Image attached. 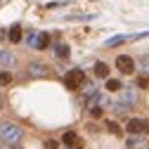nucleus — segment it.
Instances as JSON below:
<instances>
[{"label": "nucleus", "mask_w": 149, "mask_h": 149, "mask_svg": "<svg viewBox=\"0 0 149 149\" xmlns=\"http://www.w3.org/2000/svg\"><path fill=\"white\" fill-rule=\"evenodd\" d=\"M137 88H140V90H147V88H149V76H140V78H137Z\"/></svg>", "instance_id": "dca6fc26"}, {"label": "nucleus", "mask_w": 149, "mask_h": 149, "mask_svg": "<svg viewBox=\"0 0 149 149\" xmlns=\"http://www.w3.org/2000/svg\"><path fill=\"white\" fill-rule=\"evenodd\" d=\"M54 54H57L59 59H66L69 57V45L66 43H57V45H54Z\"/></svg>", "instance_id": "9b49d317"}, {"label": "nucleus", "mask_w": 149, "mask_h": 149, "mask_svg": "<svg viewBox=\"0 0 149 149\" xmlns=\"http://www.w3.org/2000/svg\"><path fill=\"white\" fill-rule=\"evenodd\" d=\"M0 149H24V147H22V144H7V142H3Z\"/></svg>", "instance_id": "aec40b11"}, {"label": "nucleus", "mask_w": 149, "mask_h": 149, "mask_svg": "<svg viewBox=\"0 0 149 149\" xmlns=\"http://www.w3.org/2000/svg\"><path fill=\"white\" fill-rule=\"evenodd\" d=\"M0 140L7 142V144H19V140H22V128L14 125V123H3V125H0Z\"/></svg>", "instance_id": "f257e3e1"}, {"label": "nucleus", "mask_w": 149, "mask_h": 149, "mask_svg": "<svg viewBox=\"0 0 149 149\" xmlns=\"http://www.w3.org/2000/svg\"><path fill=\"white\" fill-rule=\"evenodd\" d=\"M26 43H29L31 47H36V50H45L47 43H50V36H47V33H38V31H31V33L26 36Z\"/></svg>", "instance_id": "7ed1b4c3"}, {"label": "nucleus", "mask_w": 149, "mask_h": 149, "mask_svg": "<svg viewBox=\"0 0 149 149\" xmlns=\"http://www.w3.org/2000/svg\"><path fill=\"white\" fill-rule=\"evenodd\" d=\"M142 135H149V121L147 118L142 121Z\"/></svg>", "instance_id": "4be33fe9"}, {"label": "nucleus", "mask_w": 149, "mask_h": 149, "mask_svg": "<svg viewBox=\"0 0 149 149\" xmlns=\"http://www.w3.org/2000/svg\"><path fill=\"white\" fill-rule=\"evenodd\" d=\"M47 73V66L40 64V62H31L26 64V78H43Z\"/></svg>", "instance_id": "39448f33"}, {"label": "nucleus", "mask_w": 149, "mask_h": 149, "mask_svg": "<svg viewBox=\"0 0 149 149\" xmlns=\"http://www.w3.org/2000/svg\"><path fill=\"white\" fill-rule=\"evenodd\" d=\"M137 97H140L137 88H133V85H125V88H121V102H123L125 107H133V104H137Z\"/></svg>", "instance_id": "20e7f679"}, {"label": "nucleus", "mask_w": 149, "mask_h": 149, "mask_svg": "<svg viewBox=\"0 0 149 149\" xmlns=\"http://www.w3.org/2000/svg\"><path fill=\"white\" fill-rule=\"evenodd\" d=\"M10 83H12V73H10V71H0V85L5 88V85H10Z\"/></svg>", "instance_id": "2eb2a0df"}, {"label": "nucleus", "mask_w": 149, "mask_h": 149, "mask_svg": "<svg viewBox=\"0 0 149 149\" xmlns=\"http://www.w3.org/2000/svg\"><path fill=\"white\" fill-rule=\"evenodd\" d=\"M128 133H133V135L142 133V121H140V118H130V121H128Z\"/></svg>", "instance_id": "9d476101"}, {"label": "nucleus", "mask_w": 149, "mask_h": 149, "mask_svg": "<svg viewBox=\"0 0 149 149\" xmlns=\"http://www.w3.org/2000/svg\"><path fill=\"white\" fill-rule=\"evenodd\" d=\"M7 38H10L12 43H19V40H22V26L14 24V26L10 29V36H7Z\"/></svg>", "instance_id": "f8f14e48"}, {"label": "nucleus", "mask_w": 149, "mask_h": 149, "mask_svg": "<svg viewBox=\"0 0 149 149\" xmlns=\"http://www.w3.org/2000/svg\"><path fill=\"white\" fill-rule=\"evenodd\" d=\"M125 38H123V36H116V38H109L107 40V47H114V45H118V43H123Z\"/></svg>", "instance_id": "f3484780"}, {"label": "nucleus", "mask_w": 149, "mask_h": 149, "mask_svg": "<svg viewBox=\"0 0 149 149\" xmlns=\"http://www.w3.org/2000/svg\"><path fill=\"white\" fill-rule=\"evenodd\" d=\"M64 149H66V147H64Z\"/></svg>", "instance_id": "393cba45"}, {"label": "nucleus", "mask_w": 149, "mask_h": 149, "mask_svg": "<svg viewBox=\"0 0 149 149\" xmlns=\"http://www.w3.org/2000/svg\"><path fill=\"white\" fill-rule=\"evenodd\" d=\"M45 149H59V142H54V140H47V142H45Z\"/></svg>", "instance_id": "412c9836"}, {"label": "nucleus", "mask_w": 149, "mask_h": 149, "mask_svg": "<svg viewBox=\"0 0 149 149\" xmlns=\"http://www.w3.org/2000/svg\"><path fill=\"white\" fill-rule=\"evenodd\" d=\"M95 76H97V78H109V66H107L104 62H97V64H95Z\"/></svg>", "instance_id": "1a4fd4ad"}, {"label": "nucleus", "mask_w": 149, "mask_h": 149, "mask_svg": "<svg viewBox=\"0 0 149 149\" xmlns=\"http://www.w3.org/2000/svg\"><path fill=\"white\" fill-rule=\"evenodd\" d=\"M3 38H5V31H3V29H0V40H3Z\"/></svg>", "instance_id": "b1692460"}, {"label": "nucleus", "mask_w": 149, "mask_h": 149, "mask_svg": "<svg viewBox=\"0 0 149 149\" xmlns=\"http://www.w3.org/2000/svg\"><path fill=\"white\" fill-rule=\"evenodd\" d=\"M140 66H149V57H144V59L140 62Z\"/></svg>", "instance_id": "5701e85b"}, {"label": "nucleus", "mask_w": 149, "mask_h": 149, "mask_svg": "<svg viewBox=\"0 0 149 149\" xmlns=\"http://www.w3.org/2000/svg\"><path fill=\"white\" fill-rule=\"evenodd\" d=\"M83 83H85V73L81 69H71L64 76V85L69 90H78V88H83Z\"/></svg>", "instance_id": "f03ea898"}, {"label": "nucleus", "mask_w": 149, "mask_h": 149, "mask_svg": "<svg viewBox=\"0 0 149 149\" xmlns=\"http://www.w3.org/2000/svg\"><path fill=\"white\" fill-rule=\"evenodd\" d=\"M107 90H109V92L121 90V81H116V78H107Z\"/></svg>", "instance_id": "4468645a"}, {"label": "nucleus", "mask_w": 149, "mask_h": 149, "mask_svg": "<svg viewBox=\"0 0 149 149\" xmlns=\"http://www.w3.org/2000/svg\"><path fill=\"white\" fill-rule=\"evenodd\" d=\"M102 111H104L102 107H92V109H90V116H92V118H100V116H102Z\"/></svg>", "instance_id": "a211bd4d"}, {"label": "nucleus", "mask_w": 149, "mask_h": 149, "mask_svg": "<svg viewBox=\"0 0 149 149\" xmlns=\"http://www.w3.org/2000/svg\"><path fill=\"white\" fill-rule=\"evenodd\" d=\"M62 142H64V147H66V149H83V142L78 140V135L73 133V130H69V133H64Z\"/></svg>", "instance_id": "0eeeda50"}, {"label": "nucleus", "mask_w": 149, "mask_h": 149, "mask_svg": "<svg viewBox=\"0 0 149 149\" xmlns=\"http://www.w3.org/2000/svg\"><path fill=\"white\" fill-rule=\"evenodd\" d=\"M116 69L123 73V76H130V73L135 71V62L130 57H125V54H121V57H116Z\"/></svg>", "instance_id": "423d86ee"}, {"label": "nucleus", "mask_w": 149, "mask_h": 149, "mask_svg": "<svg viewBox=\"0 0 149 149\" xmlns=\"http://www.w3.org/2000/svg\"><path fill=\"white\" fill-rule=\"evenodd\" d=\"M14 64V54L12 52H0V69H7Z\"/></svg>", "instance_id": "6e6552de"}, {"label": "nucleus", "mask_w": 149, "mask_h": 149, "mask_svg": "<svg viewBox=\"0 0 149 149\" xmlns=\"http://www.w3.org/2000/svg\"><path fill=\"white\" fill-rule=\"evenodd\" d=\"M109 130H111V133H114V135H121V128L114 123V121H109Z\"/></svg>", "instance_id": "6ab92c4d"}, {"label": "nucleus", "mask_w": 149, "mask_h": 149, "mask_svg": "<svg viewBox=\"0 0 149 149\" xmlns=\"http://www.w3.org/2000/svg\"><path fill=\"white\" fill-rule=\"evenodd\" d=\"M109 107H114V111H116V114H121V116H123V114H128V111H130V107H125L123 102H114V104L109 102Z\"/></svg>", "instance_id": "ddd939ff"}]
</instances>
